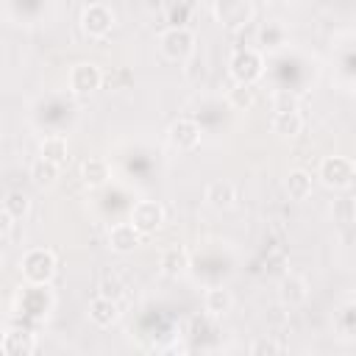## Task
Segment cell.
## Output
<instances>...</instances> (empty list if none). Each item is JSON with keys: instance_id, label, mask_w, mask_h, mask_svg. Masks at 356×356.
Here are the masks:
<instances>
[{"instance_id": "1", "label": "cell", "mask_w": 356, "mask_h": 356, "mask_svg": "<svg viewBox=\"0 0 356 356\" xmlns=\"http://www.w3.org/2000/svg\"><path fill=\"white\" fill-rule=\"evenodd\" d=\"M19 270H22V278H25L28 286H47L56 278L58 261H56V253L53 250H47V248H31L19 259Z\"/></svg>"}, {"instance_id": "2", "label": "cell", "mask_w": 356, "mask_h": 356, "mask_svg": "<svg viewBox=\"0 0 356 356\" xmlns=\"http://www.w3.org/2000/svg\"><path fill=\"white\" fill-rule=\"evenodd\" d=\"M228 72H231V78L239 81V83H256V81L264 75L261 50H253V47L234 50L231 58H228Z\"/></svg>"}, {"instance_id": "3", "label": "cell", "mask_w": 356, "mask_h": 356, "mask_svg": "<svg viewBox=\"0 0 356 356\" xmlns=\"http://www.w3.org/2000/svg\"><path fill=\"white\" fill-rule=\"evenodd\" d=\"M317 178L328 186V189H348L356 181V164L348 156H325L320 161Z\"/></svg>"}, {"instance_id": "4", "label": "cell", "mask_w": 356, "mask_h": 356, "mask_svg": "<svg viewBox=\"0 0 356 356\" xmlns=\"http://www.w3.org/2000/svg\"><path fill=\"white\" fill-rule=\"evenodd\" d=\"M159 47L161 53L170 58V61H186L192 58L195 53V33L184 25H175V28H167L161 36H159Z\"/></svg>"}, {"instance_id": "5", "label": "cell", "mask_w": 356, "mask_h": 356, "mask_svg": "<svg viewBox=\"0 0 356 356\" xmlns=\"http://www.w3.org/2000/svg\"><path fill=\"white\" fill-rule=\"evenodd\" d=\"M114 28V11L106 3H89L81 11V31L89 39H103Z\"/></svg>"}, {"instance_id": "6", "label": "cell", "mask_w": 356, "mask_h": 356, "mask_svg": "<svg viewBox=\"0 0 356 356\" xmlns=\"http://www.w3.org/2000/svg\"><path fill=\"white\" fill-rule=\"evenodd\" d=\"M164 217H167V211H164V206L159 200H136L128 220L134 222V228L142 236H150L164 225Z\"/></svg>"}, {"instance_id": "7", "label": "cell", "mask_w": 356, "mask_h": 356, "mask_svg": "<svg viewBox=\"0 0 356 356\" xmlns=\"http://www.w3.org/2000/svg\"><path fill=\"white\" fill-rule=\"evenodd\" d=\"M103 83V70L92 61H78L70 70V92L78 97H86L92 92H97Z\"/></svg>"}, {"instance_id": "8", "label": "cell", "mask_w": 356, "mask_h": 356, "mask_svg": "<svg viewBox=\"0 0 356 356\" xmlns=\"http://www.w3.org/2000/svg\"><path fill=\"white\" fill-rule=\"evenodd\" d=\"M167 139L175 150H195L200 145V125L192 120V117H178L170 122L167 128Z\"/></svg>"}, {"instance_id": "9", "label": "cell", "mask_w": 356, "mask_h": 356, "mask_svg": "<svg viewBox=\"0 0 356 356\" xmlns=\"http://www.w3.org/2000/svg\"><path fill=\"white\" fill-rule=\"evenodd\" d=\"M253 17V3L250 0H220L217 3V19L225 28H242Z\"/></svg>"}, {"instance_id": "10", "label": "cell", "mask_w": 356, "mask_h": 356, "mask_svg": "<svg viewBox=\"0 0 356 356\" xmlns=\"http://www.w3.org/2000/svg\"><path fill=\"white\" fill-rule=\"evenodd\" d=\"M86 317H89V323H95L97 328H108V325H114V323L120 320V300L106 298V295H97V298L89 300Z\"/></svg>"}, {"instance_id": "11", "label": "cell", "mask_w": 356, "mask_h": 356, "mask_svg": "<svg viewBox=\"0 0 356 356\" xmlns=\"http://www.w3.org/2000/svg\"><path fill=\"white\" fill-rule=\"evenodd\" d=\"M139 242H142V234L134 228L131 220L114 222V225L108 228V248H111L114 253H134V250L139 248Z\"/></svg>"}, {"instance_id": "12", "label": "cell", "mask_w": 356, "mask_h": 356, "mask_svg": "<svg viewBox=\"0 0 356 356\" xmlns=\"http://www.w3.org/2000/svg\"><path fill=\"white\" fill-rule=\"evenodd\" d=\"M0 350L6 356H31L36 350V337L28 328H8L0 339Z\"/></svg>"}, {"instance_id": "13", "label": "cell", "mask_w": 356, "mask_h": 356, "mask_svg": "<svg viewBox=\"0 0 356 356\" xmlns=\"http://www.w3.org/2000/svg\"><path fill=\"white\" fill-rule=\"evenodd\" d=\"M278 298H281V303L289 306V309L306 303V298H309V284H306V278H300V275H295V273H286V275L281 278V284H278Z\"/></svg>"}, {"instance_id": "14", "label": "cell", "mask_w": 356, "mask_h": 356, "mask_svg": "<svg viewBox=\"0 0 356 356\" xmlns=\"http://www.w3.org/2000/svg\"><path fill=\"white\" fill-rule=\"evenodd\" d=\"M159 270L167 275V278H178L189 270V250L184 245H172L167 250H161L159 256Z\"/></svg>"}, {"instance_id": "15", "label": "cell", "mask_w": 356, "mask_h": 356, "mask_svg": "<svg viewBox=\"0 0 356 356\" xmlns=\"http://www.w3.org/2000/svg\"><path fill=\"white\" fill-rule=\"evenodd\" d=\"M108 178H111V167H108L106 159L89 156L86 161H81V181H83V186H89V189H100V186L108 184Z\"/></svg>"}, {"instance_id": "16", "label": "cell", "mask_w": 356, "mask_h": 356, "mask_svg": "<svg viewBox=\"0 0 356 356\" xmlns=\"http://www.w3.org/2000/svg\"><path fill=\"white\" fill-rule=\"evenodd\" d=\"M203 197H206V203H209L211 209L225 211V209H231V206H234V200H236V189H234V184H231V181L217 178V181H211V184L206 186Z\"/></svg>"}, {"instance_id": "17", "label": "cell", "mask_w": 356, "mask_h": 356, "mask_svg": "<svg viewBox=\"0 0 356 356\" xmlns=\"http://www.w3.org/2000/svg\"><path fill=\"white\" fill-rule=\"evenodd\" d=\"M270 131L281 139H295L303 131V117L300 111H275L270 120Z\"/></svg>"}, {"instance_id": "18", "label": "cell", "mask_w": 356, "mask_h": 356, "mask_svg": "<svg viewBox=\"0 0 356 356\" xmlns=\"http://www.w3.org/2000/svg\"><path fill=\"white\" fill-rule=\"evenodd\" d=\"M58 170H61V164H56V161L39 156V159L31 164L28 175H31V181H33L39 189H50V186L58 181Z\"/></svg>"}, {"instance_id": "19", "label": "cell", "mask_w": 356, "mask_h": 356, "mask_svg": "<svg viewBox=\"0 0 356 356\" xmlns=\"http://www.w3.org/2000/svg\"><path fill=\"white\" fill-rule=\"evenodd\" d=\"M284 189H286V195H289L292 200H306V197L312 195L314 184H312V175H309L306 170L295 167V170L286 172V178H284Z\"/></svg>"}, {"instance_id": "20", "label": "cell", "mask_w": 356, "mask_h": 356, "mask_svg": "<svg viewBox=\"0 0 356 356\" xmlns=\"http://www.w3.org/2000/svg\"><path fill=\"white\" fill-rule=\"evenodd\" d=\"M231 306H234V295H231L228 289H222V286H211V289L203 295V309H206V314H211V317L228 314Z\"/></svg>"}, {"instance_id": "21", "label": "cell", "mask_w": 356, "mask_h": 356, "mask_svg": "<svg viewBox=\"0 0 356 356\" xmlns=\"http://www.w3.org/2000/svg\"><path fill=\"white\" fill-rule=\"evenodd\" d=\"M228 106L231 108H236V111H248V108H253V103H256V83H239V81H234V86L228 89Z\"/></svg>"}, {"instance_id": "22", "label": "cell", "mask_w": 356, "mask_h": 356, "mask_svg": "<svg viewBox=\"0 0 356 356\" xmlns=\"http://www.w3.org/2000/svg\"><path fill=\"white\" fill-rule=\"evenodd\" d=\"M67 153H70V145H67V136H61V134H50L39 145V156H44V159H50L56 164H64Z\"/></svg>"}, {"instance_id": "23", "label": "cell", "mask_w": 356, "mask_h": 356, "mask_svg": "<svg viewBox=\"0 0 356 356\" xmlns=\"http://www.w3.org/2000/svg\"><path fill=\"white\" fill-rule=\"evenodd\" d=\"M3 211H8L14 220H22V217L31 211V200H28V195L19 192V189L6 192V197H3Z\"/></svg>"}, {"instance_id": "24", "label": "cell", "mask_w": 356, "mask_h": 356, "mask_svg": "<svg viewBox=\"0 0 356 356\" xmlns=\"http://www.w3.org/2000/svg\"><path fill=\"white\" fill-rule=\"evenodd\" d=\"M281 44H284V28H281V25L270 22V25H264V28L259 31V47H261L264 53L278 50Z\"/></svg>"}, {"instance_id": "25", "label": "cell", "mask_w": 356, "mask_h": 356, "mask_svg": "<svg viewBox=\"0 0 356 356\" xmlns=\"http://www.w3.org/2000/svg\"><path fill=\"white\" fill-rule=\"evenodd\" d=\"M248 350H250V356H275V353L284 350V345L270 339V337H261V339H253Z\"/></svg>"}, {"instance_id": "26", "label": "cell", "mask_w": 356, "mask_h": 356, "mask_svg": "<svg viewBox=\"0 0 356 356\" xmlns=\"http://www.w3.org/2000/svg\"><path fill=\"white\" fill-rule=\"evenodd\" d=\"M273 111H298V95L289 89H281L273 95Z\"/></svg>"}, {"instance_id": "27", "label": "cell", "mask_w": 356, "mask_h": 356, "mask_svg": "<svg viewBox=\"0 0 356 356\" xmlns=\"http://www.w3.org/2000/svg\"><path fill=\"white\" fill-rule=\"evenodd\" d=\"M122 284L117 281V278H103V284H100V292L97 295H106V298H114V300H120L122 298Z\"/></svg>"}, {"instance_id": "28", "label": "cell", "mask_w": 356, "mask_h": 356, "mask_svg": "<svg viewBox=\"0 0 356 356\" xmlns=\"http://www.w3.org/2000/svg\"><path fill=\"white\" fill-rule=\"evenodd\" d=\"M11 225H14V217H11L8 211H3V214H0V228H3V239H8V234H11Z\"/></svg>"}]
</instances>
